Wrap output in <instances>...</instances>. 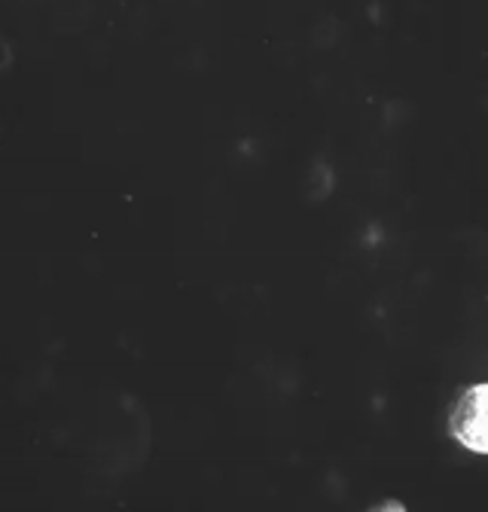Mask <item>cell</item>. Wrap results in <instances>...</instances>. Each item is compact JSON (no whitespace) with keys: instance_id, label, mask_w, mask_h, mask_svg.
Returning a JSON list of instances; mask_svg holds the SVG:
<instances>
[{"instance_id":"1","label":"cell","mask_w":488,"mask_h":512,"mask_svg":"<svg viewBox=\"0 0 488 512\" xmlns=\"http://www.w3.org/2000/svg\"><path fill=\"white\" fill-rule=\"evenodd\" d=\"M452 433L473 452L488 455V384H476L452 409Z\"/></svg>"}]
</instances>
